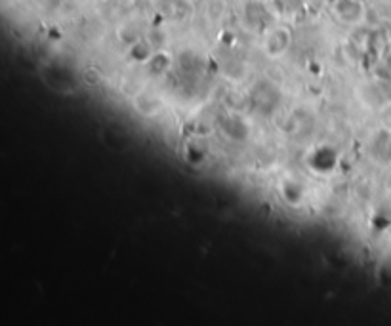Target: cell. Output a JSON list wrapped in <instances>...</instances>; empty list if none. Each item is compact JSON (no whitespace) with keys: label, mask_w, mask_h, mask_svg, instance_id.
I'll return each instance as SVG.
<instances>
[{"label":"cell","mask_w":391,"mask_h":326,"mask_svg":"<svg viewBox=\"0 0 391 326\" xmlns=\"http://www.w3.org/2000/svg\"><path fill=\"white\" fill-rule=\"evenodd\" d=\"M330 12L341 25L357 27L367 17V6L363 0H332Z\"/></svg>","instance_id":"1"},{"label":"cell","mask_w":391,"mask_h":326,"mask_svg":"<svg viewBox=\"0 0 391 326\" xmlns=\"http://www.w3.org/2000/svg\"><path fill=\"white\" fill-rule=\"evenodd\" d=\"M290 46L292 33L290 29L285 27V25H273L263 35V52L271 59H279V57L286 56V52L290 50Z\"/></svg>","instance_id":"2"},{"label":"cell","mask_w":391,"mask_h":326,"mask_svg":"<svg viewBox=\"0 0 391 326\" xmlns=\"http://www.w3.org/2000/svg\"><path fill=\"white\" fill-rule=\"evenodd\" d=\"M279 199L288 208H302L307 200V185L298 177H283L277 185Z\"/></svg>","instance_id":"3"},{"label":"cell","mask_w":391,"mask_h":326,"mask_svg":"<svg viewBox=\"0 0 391 326\" xmlns=\"http://www.w3.org/2000/svg\"><path fill=\"white\" fill-rule=\"evenodd\" d=\"M307 168L319 176H327L338 168V153L334 147L328 145H319L315 149L309 151L307 155Z\"/></svg>","instance_id":"4"},{"label":"cell","mask_w":391,"mask_h":326,"mask_svg":"<svg viewBox=\"0 0 391 326\" xmlns=\"http://www.w3.org/2000/svg\"><path fill=\"white\" fill-rule=\"evenodd\" d=\"M132 109L135 114H140L143 119H153L163 113L164 100L153 90H142L132 98Z\"/></svg>","instance_id":"5"},{"label":"cell","mask_w":391,"mask_h":326,"mask_svg":"<svg viewBox=\"0 0 391 326\" xmlns=\"http://www.w3.org/2000/svg\"><path fill=\"white\" fill-rule=\"evenodd\" d=\"M170 65H172L170 54H166V52H163V50H156V52H153V56L145 61L143 67L147 69V73H149L151 77H163V75L168 73Z\"/></svg>","instance_id":"6"}]
</instances>
